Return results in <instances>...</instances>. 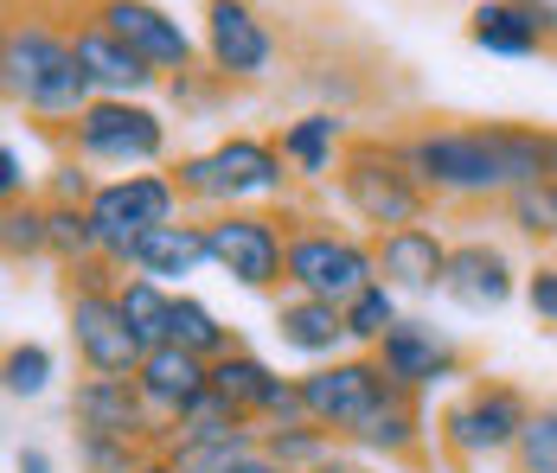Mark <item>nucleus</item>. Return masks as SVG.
I'll use <instances>...</instances> for the list:
<instances>
[{"label":"nucleus","instance_id":"nucleus-1","mask_svg":"<svg viewBox=\"0 0 557 473\" xmlns=\"http://www.w3.org/2000/svg\"><path fill=\"white\" fill-rule=\"evenodd\" d=\"M397 148L436 206H500L519 186L557 179V128L545 122H423Z\"/></svg>","mask_w":557,"mask_h":473},{"label":"nucleus","instance_id":"nucleus-2","mask_svg":"<svg viewBox=\"0 0 557 473\" xmlns=\"http://www.w3.org/2000/svg\"><path fill=\"white\" fill-rule=\"evenodd\" d=\"M0 90L26 122L52 128L64 141L71 122L97 103V90H90V77L77 64V46H71V20H58L46 7L13 13V26L0 39Z\"/></svg>","mask_w":557,"mask_h":473},{"label":"nucleus","instance_id":"nucleus-3","mask_svg":"<svg viewBox=\"0 0 557 473\" xmlns=\"http://www.w3.org/2000/svg\"><path fill=\"white\" fill-rule=\"evenodd\" d=\"M173 186L186 206L212 211H250V206H276L295 192V166L282 160V148L270 135H224L199 154H180L168 166Z\"/></svg>","mask_w":557,"mask_h":473},{"label":"nucleus","instance_id":"nucleus-4","mask_svg":"<svg viewBox=\"0 0 557 473\" xmlns=\"http://www.w3.org/2000/svg\"><path fill=\"white\" fill-rule=\"evenodd\" d=\"M339 206L352 211V224H366L372 237L404 231V224H430L436 199L423 192V179L410 173V160L397 148V135H352L334 173Z\"/></svg>","mask_w":557,"mask_h":473},{"label":"nucleus","instance_id":"nucleus-5","mask_svg":"<svg viewBox=\"0 0 557 473\" xmlns=\"http://www.w3.org/2000/svg\"><path fill=\"white\" fill-rule=\"evenodd\" d=\"M532 390L512 377H468L436 416V448L455 468H487V461H512L525 422H532Z\"/></svg>","mask_w":557,"mask_h":473},{"label":"nucleus","instance_id":"nucleus-6","mask_svg":"<svg viewBox=\"0 0 557 473\" xmlns=\"http://www.w3.org/2000/svg\"><path fill=\"white\" fill-rule=\"evenodd\" d=\"M115 288H122V269L103 263V257L84 269H64V333H71V352H77L84 377H135L148 359L122 320Z\"/></svg>","mask_w":557,"mask_h":473},{"label":"nucleus","instance_id":"nucleus-7","mask_svg":"<svg viewBox=\"0 0 557 473\" xmlns=\"http://www.w3.org/2000/svg\"><path fill=\"white\" fill-rule=\"evenodd\" d=\"M379 282V250L346 231L334 217H288V295H314V301H359Z\"/></svg>","mask_w":557,"mask_h":473},{"label":"nucleus","instance_id":"nucleus-8","mask_svg":"<svg viewBox=\"0 0 557 473\" xmlns=\"http://www.w3.org/2000/svg\"><path fill=\"white\" fill-rule=\"evenodd\" d=\"M64 154L84 166H115V173H148L168 160V115L135 97H97L71 122Z\"/></svg>","mask_w":557,"mask_h":473},{"label":"nucleus","instance_id":"nucleus-9","mask_svg":"<svg viewBox=\"0 0 557 473\" xmlns=\"http://www.w3.org/2000/svg\"><path fill=\"white\" fill-rule=\"evenodd\" d=\"M206 250L212 269L231 275L250 295H276L288 288V217L250 206V211H212L206 217Z\"/></svg>","mask_w":557,"mask_h":473},{"label":"nucleus","instance_id":"nucleus-10","mask_svg":"<svg viewBox=\"0 0 557 473\" xmlns=\"http://www.w3.org/2000/svg\"><path fill=\"white\" fill-rule=\"evenodd\" d=\"M186 217V199L173 186V173H110L90 199V224H97V250L103 263H128L135 237H148L154 224Z\"/></svg>","mask_w":557,"mask_h":473},{"label":"nucleus","instance_id":"nucleus-11","mask_svg":"<svg viewBox=\"0 0 557 473\" xmlns=\"http://www.w3.org/2000/svg\"><path fill=\"white\" fill-rule=\"evenodd\" d=\"M391 390H397V384L385 377V365H379L372 352H346V359H327V365L301 371V403H308V422H314V428H327V435H339V448H346V435L372 416Z\"/></svg>","mask_w":557,"mask_h":473},{"label":"nucleus","instance_id":"nucleus-12","mask_svg":"<svg viewBox=\"0 0 557 473\" xmlns=\"http://www.w3.org/2000/svg\"><path fill=\"white\" fill-rule=\"evenodd\" d=\"M71 7H77L84 20H97L103 33H115L135 58H148L161 77L199 71V52H206V46H193V33L173 20L168 7H154V0H71Z\"/></svg>","mask_w":557,"mask_h":473},{"label":"nucleus","instance_id":"nucleus-13","mask_svg":"<svg viewBox=\"0 0 557 473\" xmlns=\"http://www.w3.org/2000/svg\"><path fill=\"white\" fill-rule=\"evenodd\" d=\"M206 71L224 84H263L276 71V33L250 0H206Z\"/></svg>","mask_w":557,"mask_h":473},{"label":"nucleus","instance_id":"nucleus-14","mask_svg":"<svg viewBox=\"0 0 557 473\" xmlns=\"http://www.w3.org/2000/svg\"><path fill=\"white\" fill-rule=\"evenodd\" d=\"M372 359L385 365V377L404 390V397H423V390H436V384L468 377V352L448 339L443 326H430V320H417V314L397 320L385 339H379Z\"/></svg>","mask_w":557,"mask_h":473},{"label":"nucleus","instance_id":"nucleus-15","mask_svg":"<svg viewBox=\"0 0 557 473\" xmlns=\"http://www.w3.org/2000/svg\"><path fill=\"white\" fill-rule=\"evenodd\" d=\"M71 422H77V435H110V441H135V448H161L168 441V428L154 422L135 377H77Z\"/></svg>","mask_w":557,"mask_h":473},{"label":"nucleus","instance_id":"nucleus-16","mask_svg":"<svg viewBox=\"0 0 557 473\" xmlns=\"http://www.w3.org/2000/svg\"><path fill=\"white\" fill-rule=\"evenodd\" d=\"M64 20H71V46H77V64H84V77H90L97 97H135V103H141L154 84H168L148 58H135L115 33H103L97 20H84L77 7H71Z\"/></svg>","mask_w":557,"mask_h":473},{"label":"nucleus","instance_id":"nucleus-17","mask_svg":"<svg viewBox=\"0 0 557 473\" xmlns=\"http://www.w3.org/2000/svg\"><path fill=\"white\" fill-rule=\"evenodd\" d=\"M443 295L461 308V314H500L506 301L519 295V269L506 263L500 244H487V237H461V244L448 250Z\"/></svg>","mask_w":557,"mask_h":473},{"label":"nucleus","instance_id":"nucleus-18","mask_svg":"<svg viewBox=\"0 0 557 473\" xmlns=\"http://www.w3.org/2000/svg\"><path fill=\"white\" fill-rule=\"evenodd\" d=\"M379 250V282L397 288V295H443V275H448V244L436 224H404V231H385L372 237Z\"/></svg>","mask_w":557,"mask_h":473},{"label":"nucleus","instance_id":"nucleus-19","mask_svg":"<svg viewBox=\"0 0 557 473\" xmlns=\"http://www.w3.org/2000/svg\"><path fill=\"white\" fill-rule=\"evenodd\" d=\"M135 384H141V397H148L154 422L173 428V422L212 390V365L193 359V352H180V346H154V352L141 359V371H135Z\"/></svg>","mask_w":557,"mask_h":473},{"label":"nucleus","instance_id":"nucleus-20","mask_svg":"<svg viewBox=\"0 0 557 473\" xmlns=\"http://www.w3.org/2000/svg\"><path fill=\"white\" fill-rule=\"evenodd\" d=\"M212 263V250H206V217H173V224H154L148 237H135V250H128V275H148V282H186V275H199V269Z\"/></svg>","mask_w":557,"mask_h":473},{"label":"nucleus","instance_id":"nucleus-21","mask_svg":"<svg viewBox=\"0 0 557 473\" xmlns=\"http://www.w3.org/2000/svg\"><path fill=\"white\" fill-rule=\"evenodd\" d=\"M276 339L295 352V359H314V365H327V359H346V308L334 301H314V295H276Z\"/></svg>","mask_w":557,"mask_h":473},{"label":"nucleus","instance_id":"nucleus-22","mask_svg":"<svg viewBox=\"0 0 557 473\" xmlns=\"http://www.w3.org/2000/svg\"><path fill=\"white\" fill-rule=\"evenodd\" d=\"M346 141H352V135H346V115H339V109H308V115L282 122V135H276L282 160H288V166H295V179H308V186L334 179Z\"/></svg>","mask_w":557,"mask_h":473},{"label":"nucleus","instance_id":"nucleus-23","mask_svg":"<svg viewBox=\"0 0 557 473\" xmlns=\"http://www.w3.org/2000/svg\"><path fill=\"white\" fill-rule=\"evenodd\" d=\"M468 46L487 58H545L552 52V39L532 26V13L525 7H512V0H474L468 7Z\"/></svg>","mask_w":557,"mask_h":473},{"label":"nucleus","instance_id":"nucleus-24","mask_svg":"<svg viewBox=\"0 0 557 473\" xmlns=\"http://www.w3.org/2000/svg\"><path fill=\"white\" fill-rule=\"evenodd\" d=\"M423 435H430V428H423L417 397L391 390L385 403L359 422L352 435H346V448H359V455H379V461H417V455H423Z\"/></svg>","mask_w":557,"mask_h":473},{"label":"nucleus","instance_id":"nucleus-25","mask_svg":"<svg viewBox=\"0 0 557 473\" xmlns=\"http://www.w3.org/2000/svg\"><path fill=\"white\" fill-rule=\"evenodd\" d=\"M115 301H122V320H128V333H135V346H141V352L168 346V326H173V288L148 282V275H122Z\"/></svg>","mask_w":557,"mask_h":473},{"label":"nucleus","instance_id":"nucleus-26","mask_svg":"<svg viewBox=\"0 0 557 473\" xmlns=\"http://www.w3.org/2000/svg\"><path fill=\"white\" fill-rule=\"evenodd\" d=\"M168 346H180V352H193V359H224V352H237V333L224 326L199 295H173V326H168Z\"/></svg>","mask_w":557,"mask_h":473},{"label":"nucleus","instance_id":"nucleus-27","mask_svg":"<svg viewBox=\"0 0 557 473\" xmlns=\"http://www.w3.org/2000/svg\"><path fill=\"white\" fill-rule=\"evenodd\" d=\"M257 441H263V455H270L282 473H308V468H321V461H334L339 455V435L314 428V422H276V428H257Z\"/></svg>","mask_w":557,"mask_h":473},{"label":"nucleus","instance_id":"nucleus-28","mask_svg":"<svg viewBox=\"0 0 557 473\" xmlns=\"http://www.w3.org/2000/svg\"><path fill=\"white\" fill-rule=\"evenodd\" d=\"M0 244H7V257L13 263H52V211L46 199H20V206H7L0 217Z\"/></svg>","mask_w":557,"mask_h":473},{"label":"nucleus","instance_id":"nucleus-29","mask_svg":"<svg viewBox=\"0 0 557 473\" xmlns=\"http://www.w3.org/2000/svg\"><path fill=\"white\" fill-rule=\"evenodd\" d=\"M237 435H257V422L237 416L219 390H206V397H199V403L168 428V441H237ZM168 441H161V448H168Z\"/></svg>","mask_w":557,"mask_h":473},{"label":"nucleus","instance_id":"nucleus-30","mask_svg":"<svg viewBox=\"0 0 557 473\" xmlns=\"http://www.w3.org/2000/svg\"><path fill=\"white\" fill-rule=\"evenodd\" d=\"M500 211H506V224H512L519 237H532V244L557 250V179H539V186L506 192Z\"/></svg>","mask_w":557,"mask_h":473},{"label":"nucleus","instance_id":"nucleus-31","mask_svg":"<svg viewBox=\"0 0 557 473\" xmlns=\"http://www.w3.org/2000/svg\"><path fill=\"white\" fill-rule=\"evenodd\" d=\"M397 320H404V314H397V288L372 282L359 301H346V339H352L359 352H379V339H385Z\"/></svg>","mask_w":557,"mask_h":473},{"label":"nucleus","instance_id":"nucleus-32","mask_svg":"<svg viewBox=\"0 0 557 473\" xmlns=\"http://www.w3.org/2000/svg\"><path fill=\"white\" fill-rule=\"evenodd\" d=\"M52 211V263L58 269H84L97 263V224H90V206H46Z\"/></svg>","mask_w":557,"mask_h":473},{"label":"nucleus","instance_id":"nucleus-33","mask_svg":"<svg viewBox=\"0 0 557 473\" xmlns=\"http://www.w3.org/2000/svg\"><path fill=\"white\" fill-rule=\"evenodd\" d=\"M52 346H39V339H20V346H7V365H0V377H7V397H46L52 390Z\"/></svg>","mask_w":557,"mask_h":473},{"label":"nucleus","instance_id":"nucleus-34","mask_svg":"<svg viewBox=\"0 0 557 473\" xmlns=\"http://www.w3.org/2000/svg\"><path fill=\"white\" fill-rule=\"evenodd\" d=\"M512 473H557V403H539L532 422H525V435H519V448H512Z\"/></svg>","mask_w":557,"mask_h":473},{"label":"nucleus","instance_id":"nucleus-35","mask_svg":"<svg viewBox=\"0 0 557 473\" xmlns=\"http://www.w3.org/2000/svg\"><path fill=\"white\" fill-rule=\"evenodd\" d=\"M154 448H135V441H110V435H77V468L84 473H141Z\"/></svg>","mask_w":557,"mask_h":473},{"label":"nucleus","instance_id":"nucleus-36","mask_svg":"<svg viewBox=\"0 0 557 473\" xmlns=\"http://www.w3.org/2000/svg\"><path fill=\"white\" fill-rule=\"evenodd\" d=\"M97 186H103V179H90V166H84V160H58L52 186H46L39 199H46V206H90V199H97Z\"/></svg>","mask_w":557,"mask_h":473},{"label":"nucleus","instance_id":"nucleus-37","mask_svg":"<svg viewBox=\"0 0 557 473\" xmlns=\"http://www.w3.org/2000/svg\"><path fill=\"white\" fill-rule=\"evenodd\" d=\"M525 308L539 326H557V263H539L525 275Z\"/></svg>","mask_w":557,"mask_h":473},{"label":"nucleus","instance_id":"nucleus-38","mask_svg":"<svg viewBox=\"0 0 557 473\" xmlns=\"http://www.w3.org/2000/svg\"><path fill=\"white\" fill-rule=\"evenodd\" d=\"M0 192H7V206L33 199V192H26V160H20V148H13V141L0 148Z\"/></svg>","mask_w":557,"mask_h":473},{"label":"nucleus","instance_id":"nucleus-39","mask_svg":"<svg viewBox=\"0 0 557 473\" xmlns=\"http://www.w3.org/2000/svg\"><path fill=\"white\" fill-rule=\"evenodd\" d=\"M512 7H525V13H532V26L552 39V52H557V0H512Z\"/></svg>","mask_w":557,"mask_h":473},{"label":"nucleus","instance_id":"nucleus-40","mask_svg":"<svg viewBox=\"0 0 557 473\" xmlns=\"http://www.w3.org/2000/svg\"><path fill=\"white\" fill-rule=\"evenodd\" d=\"M13 473H52V455L46 448H20L13 455Z\"/></svg>","mask_w":557,"mask_h":473},{"label":"nucleus","instance_id":"nucleus-41","mask_svg":"<svg viewBox=\"0 0 557 473\" xmlns=\"http://www.w3.org/2000/svg\"><path fill=\"white\" fill-rule=\"evenodd\" d=\"M231 473H282V468L270 461V455H244V461H237Z\"/></svg>","mask_w":557,"mask_h":473},{"label":"nucleus","instance_id":"nucleus-42","mask_svg":"<svg viewBox=\"0 0 557 473\" xmlns=\"http://www.w3.org/2000/svg\"><path fill=\"white\" fill-rule=\"evenodd\" d=\"M308 473H372V468H359V461H346V455H334V461H321V468H308Z\"/></svg>","mask_w":557,"mask_h":473},{"label":"nucleus","instance_id":"nucleus-43","mask_svg":"<svg viewBox=\"0 0 557 473\" xmlns=\"http://www.w3.org/2000/svg\"><path fill=\"white\" fill-rule=\"evenodd\" d=\"M141 473H180V468H173L168 455H161V448H154V455H148V461H141Z\"/></svg>","mask_w":557,"mask_h":473}]
</instances>
